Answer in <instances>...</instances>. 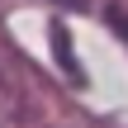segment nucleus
<instances>
[{
  "label": "nucleus",
  "mask_w": 128,
  "mask_h": 128,
  "mask_svg": "<svg viewBox=\"0 0 128 128\" xmlns=\"http://www.w3.org/2000/svg\"><path fill=\"white\" fill-rule=\"evenodd\" d=\"M104 19H109V28H114V33H119V38L128 43V10H119V5H114V10H109Z\"/></svg>",
  "instance_id": "obj_2"
},
{
  "label": "nucleus",
  "mask_w": 128,
  "mask_h": 128,
  "mask_svg": "<svg viewBox=\"0 0 128 128\" xmlns=\"http://www.w3.org/2000/svg\"><path fill=\"white\" fill-rule=\"evenodd\" d=\"M57 5H66V10H81V5H86V0H57Z\"/></svg>",
  "instance_id": "obj_3"
},
{
  "label": "nucleus",
  "mask_w": 128,
  "mask_h": 128,
  "mask_svg": "<svg viewBox=\"0 0 128 128\" xmlns=\"http://www.w3.org/2000/svg\"><path fill=\"white\" fill-rule=\"evenodd\" d=\"M52 57H57V66L66 71V81H81V62L71 57V33H66L62 19L52 24Z\"/></svg>",
  "instance_id": "obj_1"
}]
</instances>
